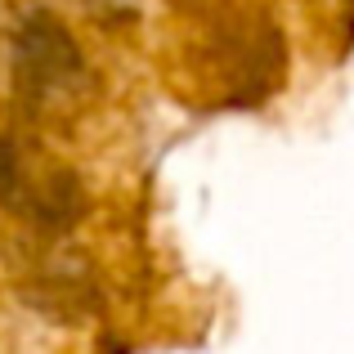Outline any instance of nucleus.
Segmentation results:
<instances>
[{
	"instance_id": "f257e3e1",
	"label": "nucleus",
	"mask_w": 354,
	"mask_h": 354,
	"mask_svg": "<svg viewBox=\"0 0 354 354\" xmlns=\"http://www.w3.org/2000/svg\"><path fill=\"white\" fill-rule=\"evenodd\" d=\"M86 77V59L72 32L50 14L36 9L18 23L14 36V81L32 104H50L59 95H72Z\"/></svg>"
}]
</instances>
